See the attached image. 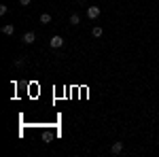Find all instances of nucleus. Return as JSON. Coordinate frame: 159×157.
Returning a JSON list of instances; mask_svg holds the SVG:
<instances>
[{
	"label": "nucleus",
	"instance_id": "f8f14e48",
	"mask_svg": "<svg viewBox=\"0 0 159 157\" xmlns=\"http://www.w3.org/2000/svg\"><path fill=\"white\" fill-rule=\"evenodd\" d=\"M76 2H85V0H76Z\"/></svg>",
	"mask_w": 159,
	"mask_h": 157
},
{
	"label": "nucleus",
	"instance_id": "f257e3e1",
	"mask_svg": "<svg viewBox=\"0 0 159 157\" xmlns=\"http://www.w3.org/2000/svg\"><path fill=\"white\" fill-rule=\"evenodd\" d=\"M49 45H51L53 49H60V47H64V38H61L60 34H55V36H51Z\"/></svg>",
	"mask_w": 159,
	"mask_h": 157
},
{
	"label": "nucleus",
	"instance_id": "6e6552de",
	"mask_svg": "<svg viewBox=\"0 0 159 157\" xmlns=\"http://www.w3.org/2000/svg\"><path fill=\"white\" fill-rule=\"evenodd\" d=\"M40 24H51V15L49 13H43V15H40Z\"/></svg>",
	"mask_w": 159,
	"mask_h": 157
},
{
	"label": "nucleus",
	"instance_id": "423d86ee",
	"mask_svg": "<svg viewBox=\"0 0 159 157\" xmlns=\"http://www.w3.org/2000/svg\"><path fill=\"white\" fill-rule=\"evenodd\" d=\"M91 34H93V38H102V34H104V30H102L100 25H93V28H91Z\"/></svg>",
	"mask_w": 159,
	"mask_h": 157
},
{
	"label": "nucleus",
	"instance_id": "0eeeda50",
	"mask_svg": "<svg viewBox=\"0 0 159 157\" xmlns=\"http://www.w3.org/2000/svg\"><path fill=\"white\" fill-rule=\"evenodd\" d=\"M79 24H81V17H79L76 13H72V15H70V25H79Z\"/></svg>",
	"mask_w": 159,
	"mask_h": 157
},
{
	"label": "nucleus",
	"instance_id": "1a4fd4ad",
	"mask_svg": "<svg viewBox=\"0 0 159 157\" xmlns=\"http://www.w3.org/2000/svg\"><path fill=\"white\" fill-rule=\"evenodd\" d=\"M24 64H25V60H24V58H17V60H15V66H17V68H21Z\"/></svg>",
	"mask_w": 159,
	"mask_h": 157
},
{
	"label": "nucleus",
	"instance_id": "9d476101",
	"mask_svg": "<svg viewBox=\"0 0 159 157\" xmlns=\"http://www.w3.org/2000/svg\"><path fill=\"white\" fill-rule=\"evenodd\" d=\"M7 13H9V7H7V4H2V7H0V15H7Z\"/></svg>",
	"mask_w": 159,
	"mask_h": 157
},
{
	"label": "nucleus",
	"instance_id": "f03ea898",
	"mask_svg": "<svg viewBox=\"0 0 159 157\" xmlns=\"http://www.w3.org/2000/svg\"><path fill=\"white\" fill-rule=\"evenodd\" d=\"M100 7H89V9H87V17H89V19H98L100 17Z\"/></svg>",
	"mask_w": 159,
	"mask_h": 157
},
{
	"label": "nucleus",
	"instance_id": "7ed1b4c3",
	"mask_svg": "<svg viewBox=\"0 0 159 157\" xmlns=\"http://www.w3.org/2000/svg\"><path fill=\"white\" fill-rule=\"evenodd\" d=\"M21 40H24L25 45H32V43L36 40V34H34V32H25L24 36H21Z\"/></svg>",
	"mask_w": 159,
	"mask_h": 157
},
{
	"label": "nucleus",
	"instance_id": "20e7f679",
	"mask_svg": "<svg viewBox=\"0 0 159 157\" xmlns=\"http://www.w3.org/2000/svg\"><path fill=\"white\" fill-rule=\"evenodd\" d=\"M110 153H112V155H121L123 153V142H115V145L110 146Z\"/></svg>",
	"mask_w": 159,
	"mask_h": 157
},
{
	"label": "nucleus",
	"instance_id": "9b49d317",
	"mask_svg": "<svg viewBox=\"0 0 159 157\" xmlns=\"http://www.w3.org/2000/svg\"><path fill=\"white\" fill-rule=\"evenodd\" d=\"M30 2H32V0H19V4H21V7H28Z\"/></svg>",
	"mask_w": 159,
	"mask_h": 157
},
{
	"label": "nucleus",
	"instance_id": "39448f33",
	"mask_svg": "<svg viewBox=\"0 0 159 157\" xmlns=\"http://www.w3.org/2000/svg\"><path fill=\"white\" fill-rule=\"evenodd\" d=\"M13 32H15V25H13V24H7V25H2V34H7V36H11Z\"/></svg>",
	"mask_w": 159,
	"mask_h": 157
}]
</instances>
